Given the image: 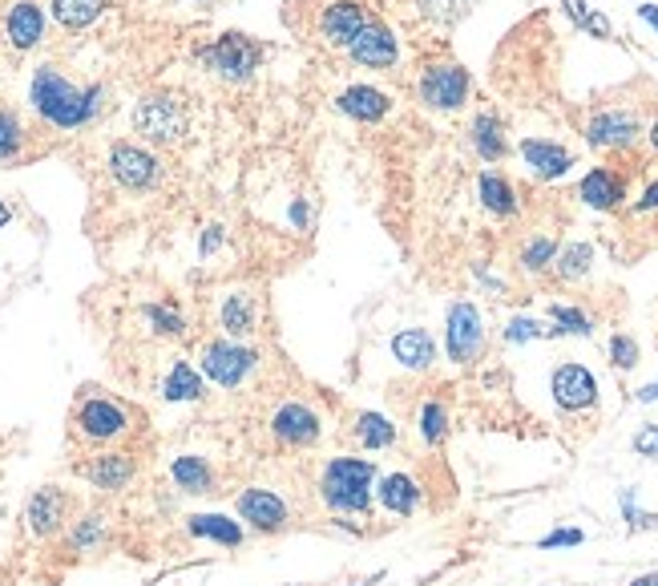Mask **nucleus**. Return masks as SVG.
<instances>
[{
	"mask_svg": "<svg viewBox=\"0 0 658 586\" xmlns=\"http://www.w3.org/2000/svg\"><path fill=\"white\" fill-rule=\"evenodd\" d=\"M109 174L126 190H154L162 182V158L146 146L134 142H114L109 146Z\"/></svg>",
	"mask_w": 658,
	"mask_h": 586,
	"instance_id": "10",
	"label": "nucleus"
},
{
	"mask_svg": "<svg viewBox=\"0 0 658 586\" xmlns=\"http://www.w3.org/2000/svg\"><path fill=\"white\" fill-rule=\"evenodd\" d=\"M376 465L364 457H332L319 477V498L332 514H368Z\"/></svg>",
	"mask_w": 658,
	"mask_h": 586,
	"instance_id": "2",
	"label": "nucleus"
},
{
	"mask_svg": "<svg viewBox=\"0 0 658 586\" xmlns=\"http://www.w3.org/2000/svg\"><path fill=\"white\" fill-rule=\"evenodd\" d=\"M190 534L194 538H210V542L227 546V550L243 546V526L231 522V518H223V514H194L190 518Z\"/></svg>",
	"mask_w": 658,
	"mask_h": 586,
	"instance_id": "28",
	"label": "nucleus"
},
{
	"mask_svg": "<svg viewBox=\"0 0 658 586\" xmlns=\"http://www.w3.org/2000/svg\"><path fill=\"white\" fill-rule=\"evenodd\" d=\"M29 106L57 130H81L89 126L101 106H105V89L101 85H73L57 65H41L29 81Z\"/></svg>",
	"mask_w": 658,
	"mask_h": 586,
	"instance_id": "1",
	"label": "nucleus"
},
{
	"mask_svg": "<svg viewBox=\"0 0 658 586\" xmlns=\"http://www.w3.org/2000/svg\"><path fill=\"white\" fill-rule=\"evenodd\" d=\"M105 5L109 0H49L53 21L65 25V29H89L105 13Z\"/></svg>",
	"mask_w": 658,
	"mask_h": 586,
	"instance_id": "29",
	"label": "nucleus"
},
{
	"mask_svg": "<svg viewBox=\"0 0 658 586\" xmlns=\"http://www.w3.org/2000/svg\"><path fill=\"white\" fill-rule=\"evenodd\" d=\"M25 522H29V530H33L37 538L57 534V530H61V522H65V494H61V490H53V485L37 490V494L29 498V506H25Z\"/></svg>",
	"mask_w": 658,
	"mask_h": 586,
	"instance_id": "23",
	"label": "nucleus"
},
{
	"mask_svg": "<svg viewBox=\"0 0 658 586\" xmlns=\"http://www.w3.org/2000/svg\"><path fill=\"white\" fill-rule=\"evenodd\" d=\"M638 401H642V405L658 401V380H654V384H642V388H638Z\"/></svg>",
	"mask_w": 658,
	"mask_h": 586,
	"instance_id": "50",
	"label": "nucleus"
},
{
	"mask_svg": "<svg viewBox=\"0 0 658 586\" xmlns=\"http://www.w3.org/2000/svg\"><path fill=\"white\" fill-rule=\"evenodd\" d=\"M255 364H259L255 348H247L239 340H210V344H202V376L214 380L218 388H239L255 372Z\"/></svg>",
	"mask_w": 658,
	"mask_h": 586,
	"instance_id": "8",
	"label": "nucleus"
},
{
	"mask_svg": "<svg viewBox=\"0 0 658 586\" xmlns=\"http://www.w3.org/2000/svg\"><path fill=\"white\" fill-rule=\"evenodd\" d=\"M477 199H481V207H485L493 219H513V215L521 211L517 186H513L509 174H501V170H481V174H477Z\"/></svg>",
	"mask_w": 658,
	"mask_h": 586,
	"instance_id": "22",
	"label": "nucleus"
},
{
	"mask_svg": "<svg viewBox=\"0 0 658 586\" xmlns=\"http://www.w3.org/2000/svg\"><path fill=\"white\" fill-rule=\"evenodd\" d=\"M582 138H586L590 150L626 154L642 142V114L634 106H598V110H590V118L582 126Z\"/></svg>",
	"mask_w": 658,
	"mask_h": 586,
	"instance_id": "5",
	"label": "nucleus"
},
{
	"mask_svg": "<svg viewBox=\"0 0 658 586\" xmlns=\"http://www.w3.org/2000/svg\"><path fill=\"white\" fill-rule=\"evenodd\" d=\"M380 506L388 510V514H396V518H412L416 514V506H420V485H416V477H408V473H388V477H380Z\"/></svg>",
	"mask_w": 658,
	"mask_h": 586,
	"instance_id": "26",
	"label": "nucleus"
},
{
	"mask_svg": "<svg viewBox=\"0 0 658 586\" xmlns=\"http://www.w3.org/2000/svg\"><path fill=\"white\" fill-rule=\"evenodd\" d=\"M550 393H554V405L562 413H582V409H594L598 405V380H594V372L586 364L566 360L550 376Z\"/></svg>",
	"mask_w": 658,
	"mask_h": 586,
	"instance_id": "12",
	"label": "nucleus"
},
{
	"mask_svg": "<svg viewBox=\"0 0 658 586\" xmlns=\"http://www.w3.org/2000/svg\"><path fill=\"white\" fill-rule=\"evenodd\" d=\"M356 441L364 445V449H388V445H396V425L384 417V413H360L356 417Z\"/></svg>",
	"mask_w": 658,
	"mask_h": 586,
	"instance_id": "34",
	"label": "nucleus"
},
{
	"mask_svg": "<svg viewBox=\"0 0 658 586\" xmlns=\"http://www.w3.org/2000/svg\"><path fill=\"white\" fill-rule=\"evenodd\" d=\"M97 490H126L134 477V457L130 453H97L85 469H81Z\"/></svg>",
	"mask_w": 658,
	"mask_h": 586,
	"instance_id": "25",
	"label": "nucleus"
},
{
	"mask_svg": "<svg viewBox=\"0 0 658 586\" xmlns=\"http://www.w3.org/2000/svg\"><path fill=\"white\" fill-rule=\"evenodd\" d=\"M473 5L477 0H416V13L436 29H453L457 21L473 13Z\"/></svg>",
	"mask_w": 658,
	"mask_h": 586,
	"instance_id": "31",
	"label": "nucleus"
},
{
	"mask_svg": "<svg viewBox=\"0 0 658 586\" xmlns=\"http://www.w3.org/2000/svg\"><path fill=\"white\" fill-rule=\"evenodd\" d=\"M271 433H275L283 445L303 449V445H315V441H319V417H315L307 405L291 401V405H279V409H275Z\"/></svg>",
	"mask_w": 658,
	"mask_h": 586,
	"instance_id": "20",
	"label": "nucleus"
},
{
	"mask_svg": "<svg viewBox=\"0 0 658 586\" xmlns=\"http://www.w3.org/2000/svg\"><path fill=\"white\" fill-rule=\"evenodd\" d=\"M517 154H521L525 170H529L537 182H558V178H566V174L578 166L574 150H570L566 142H558V138H537V134H529V138L517 142Z\"/></svg>",
	"mask_w": 658,
	"mask_h": 586,
	"instance_id": "11",
	"label": "nucleus"
},
{
	"mask_svg": "<svg viewBox=\"0 0 658 586\" xmlns=\"http://www.w3.org/2000/svg\"><path fill=\"white\" fill-rule=\"evenodd\" d=\"M368 21L372 17H368V9L360 5V0H327V5L319 9V17H315V37L327 49H344L348 53Z\"/></svg>",
	"mask_w": 658,
	"mask_h": 586,
	"instance_id": "9",
	"label": "nucleus"
},
{
	"mask_svg": "<svg viewBox=\"0 0 658 586\" xmlns=\"http://www.w3.org/2000/svg\"><path fill=\"white\" fill-rule=\"evenodd\" d=\"M218 247H223V227L214 223V227H206V231H202V243H198V251H202V259H206V255H210V251H218Z\"/></svg>",
	"mask_w": 658,
	"mask_h": 586,
	"instance_id": "47",
	"label": "nucleus"
},
{
	"mask_svg": "<svg viewBox=\"0 0 658 586\" xmlns=\"http://www.w3.org/2000/svg\"><path fill=\"white\" fill-rule=\"evenodd\" d=\"M554 336H558V328H554V324H541V320H533V316H513V320L505 324V340H509V344L554 340Z\"/></svg>",
	"mask_w": 658,
	"mask_h": 586,
	"instance_id": "38",
	"label": "nucleus"
},
{
	"mask_svg": "<svg viewBox=\"0 0 658 586\" xmlns=\"http://www.w3.org/2000/svg\"><path fill=\"white\" fill-rule=\"evenodd\" d=\"M630 586H658V574H638Z\"/></svg>",
	"mask_w": 658,
	"mask_h": 586,
	"instance_id": "52",
	"label": "nucleus"
},
{
	"mask_svg": "<svg viewBox=\"0 0 658 586\" xmlns=\"http://www.w3.org/2000/svg\"><path fill=\"white\" fill-rule=\"evenodd\" d=\"M348 57L356 61V65H364V69H392L396 61H400V37L392 33V25H384V21H368L364 25V33L352 41V49H348Z\"/></svg>",
	"mask_w": 658,
	"mask_h": 586,
	"instance_id": "15",
	"label": "nucleus"
},
{
	"mask_svg": "<svg viewBox=\"0 0 658 586\" xmlns=\"http://www.w3.org/2000/svg\"><path fill=\"white\" fill-rule=\"evenodd\" d=\"M590 267H594V243H586V239H570V243L558 247V255H554V275H558L562 283L586 279Z\"/></svg>",
	"mask_w": 658,
	"mask_h": 586,
	"instance_id": "27",
	"label": "nucleus"
},
{
	"mask_svg": "<svg viewBox=\"0 0 658 586\" xmlns=\"http://www.w3.org/2000/svg\"><path fill=\"white\" fill-rule=\"evenodd\" d=\"M9 219H13V207H9L5 199H0V227H9Z\"/></svg>",
	"mask_w": 658,
	"mask_h": 586,
	"instance_id": "53",
	"label": "nucleus"
},
{
	"mask_svg": "<svg viewBox=\"0 0 658 586\" xmlns=\"http://www.w3.org/2000/svg\"><path fill=\"white\" fill-rule=\"evenodd\" d=\"M578 199H582V207L606 215V211H618L630 199V190H626L622 170H614V166H590L578 178Z\"/></svg>",
	"mask_w": 658,
	"mask_h": 586,
	"instance_id": "14",
	"label": "nucleus"
},
{
	"mask_svg": "<svg viewBox=\"0 0 658 586\" xmlns=\"http://www.w3.org/2000/svg\"><path fill=\"white\" fill-rule=\"evenodd\" d=\"M25 142H29L25 122L13 110L0 106V162H17L25 154Z\"/></svg>",
	"mask_w": 658,
	"mask_h": 586,
	"instance_id": "35",
	"label": "nucleus"
},
{
	"mask_svg": "<svg viewBox=\"0 0 658 586\" xmlns=\"http://www.w3.org/2000/svg\"><path fill=\"white\" fill-rule=\"evenodd\" d=\"M469 146H473V154H477L485 166H497V162H505V158H509L505 122H501L493 110H481V114H473V122H469Z\"/></svg>",
	"mask_w": 658,
	"mask_h": 586,
	"instance_id": "19",
	"label": "nucleus"
},
{
	"mask_svg": "<svg viewBox=\"0 0 658 586\" xmlns=\"http://www.w3.org/2000/svg\"><path fill=\"white\" fill-rule=\"evenodd\" d=\"M291 223H295V227H307V199H295V207H291Z\"/></svg>",
	"mask_w": 658,
	"mask_h": 586,
	"instance_id": "49",
	"label": "nucleus"
},
{
	"mask_svg": "<svg viewBox=\"0 0 658 586\" xmlns=\"http://www.w3.org/2000/svg\"><path fill=\"white\" fill-rule=\"evenodd\" d=\"M658 211V178L642 186V194L634 199V215H654Z\"/></svg>",
	"mask_w": 658,
	"mask_h": 586,
	"instance_id": "46",
	"label": "nucleus"
},
{
	"mask_svg": "<svg viewBox=\"0 0 658 586\" xmlns=\"http://www.w3.org/2000/svg\"><path fill=\"white\" fill-rule=\"evenodd\" d=\"M630 445H634L638 457H658V425H642Z\"/></svg>",
	"mask_w": 658,
	"mask_h": 586,
	"instance_id": "44",
	"label": "nucleus"
},
{
	"mask_svg": "<svg viewBox=\"0 0 658 586\" xmlns=\"http://www.w3.org/2000/svg\"><path fill=\"white\" fill-rule=\"evenodd\" d=\"M445 352L453 364H473L485 352V320L473 300H453L445 316Z\"/></svg>",
	"mask_w": 658,
	"mask_h": 586,
	"instance_id": "7",
	"label": "nucleus"
},
{
	"mask_svg": "<svg viewBox=\"0 0 658 586\" xmlns=\"http://www.w3.org/2000/svg\"><path fill=\"white\" fill-rule=\"evenodd\" d=\"M5 37L17 53H29L45 41V9L37 5V0H17V5L9 9L5 17Z\"/></svg>",
	"mask_w": 658,
	"mask_h": 586,
	"instance_id": "18",
	"label": "nucleus"
},
{
	"mask_svg": "<svg viewBox=\"0 0 658 586\" xmlns=\"http://www.w3.org/2000/svg\"><path fill=\"white\" fill-rule=\"evenodd\" d=\"M73 425L85 441H114L130 429V413L118 405V401H109V397H89L77 405L73 413Z\"/></svg>",
	"mask_w": 658,
	"mask_h": 586,
	"instance_id": "13",
	"label": "nucleus"
},
{
	"mask_svg": "<svg viewBox=\"0 0 658 586\" xmlns=\"http://www.w3.org/2000/svg\"><path fill=\"white\" fill-rule=\"evenodd\" d=\"M336 110L352 122H364V126H376L392 114V93H384L380 85H348L340 97H336Z\"/></svg>",
	"mask_w": 658,
	"mask_h": 586,
	"instance_id": "16",
	"label": "nucleus"
},
{
	"mask_svg": "<svg viewBox=\"0 0 658 586\" xmlns=\"http://www.w3.org/2000/svg\"><path fill=\"white\" fill-rule=\"evenodd\" d=\"M420 437H424V445H441L449 437V409L441 401L420 405Z\"/></svg>",
	"mask_w": 658,
	"mask_h": 586,
	"instance_id": "37",
	"label": "nucleus"
},
{
	"mask_svg": "<svg viewBox=\"0 0 658 586\" xmlns=\"http://www.w3.org/2000/svg\"><path fill=\"white\" fill-rule=\"evenodd\" d=\"M134 130L154 146H178L190 130V114L178 93H146L134 106Z\"/></svg>",
	"mask_w": 658,
	"mask_h": 586,
	"instance_id": "4",
	"label": "nucleus"
},
{
	"mask_svg": "<svg viewBox=\"0 0 658 586\" xmlns=\"http://www.w3.org/2000/svg\"><path fill=\"white\" fill-rule=\"evenodd\" d=\"M646 142H650V150H654V154H658V118H654V122H650V130H646Z\"/></svg>",
	"mask_w": 658,
	"mask_h": 586,
	"instance_id": "51",
	"label": "nucleus"
},
{
	"mask_svg": "<svg viewBox=\"0 0 658 586\" xmlns=\"http://www.w3.org/2000/svg\"><path fill=\"white\" fill-rule=\"evenodd\" d=\"M146 320H150L154 332H162V336H186V320H182L174 308H166V304H150V308H146Z\"/></svg>",
	"mask_w": 658,
	"mask_h": 586,
	"instance_id": "39",
	"label": "nucleus"
},
{
	"mask_svg": "<svg viewBox=\"0 0 658 586\" xmlns=\"http://www.w3.org/2000/svg\"><path fill=\"white\" fill-rule=\"evenodd\" d=\"M473 77L461 61H428L416 77V97L432 114H457L469 106Z\"/></svg>",
	"mask_w": 658,
	"mask_h": 586,
	"instance_id": "3",
	"label": "nucleus"
},
{
	"mask_svg": "<svg viewBox=\"0 0 658 586\" xmlns=\"http://www.w3.org/2000/svg\"><path fill=\"white\" fill-rule=\"evenodd\" d=\"M610 364H614L618 372H630V368L638 364V340L626 336V332H614V336H610Z\"/></svg>",
	"mask_w": 658,
	"mask_h": 586,
	"instance_id": "40",
	"label": "nucleus"
},
{
	"mask_svg": "<svg viewBox=\"0 0 658 586\" xmlns=\"http://www.w3.org/2000/svg\"><path fill=\"white\" fill-rule=\"evenodd\" d=\"M239 518L251 522V530H259V534H279L287 526V502L271 490H243Z\"/></svg>",
	"mask_w": 658,
	"mask_h": 586,
	"instance_id": "17",
	"label": "nucleus"
},
{
	"mask_svg": "<svg viewBox=\"0 0 658 586\" xmlns=\"http://www.w3.org/2000/svg\"><path fill=\"white\" fill-rule=\"evenodd\" d=\"M170 477L178 481V490H186V494H210V485H214V473H210V465L202 457H178L170 465Z\"/></svg>",
	"mask_w": 658,
	"mask_h": 586,
	"instance_id": "32",
	"label": "nucleus"
},
{
	"mask_svg": "<svg viewBox=\"0 0 658 586\" xmlns=\"http://www.w3.org/2000/svg\"><path fill=\"white\" fill-rule=\"evenodd\" d=\"M162 397H166V401H198V397H202V376H198V368L186 364V360H174V368H170L166 380H162Z\"/></svg>",
	"mask_w": 658,
	"mask_h": 586,
	"instance_id": "30",
	"label": "nucleus"
},
{
	"mask_svg": "<svg viewBox=\"0 0 658 586\" xmlns=\"http://www.w3.org/2000/svg\"><path fill=\"white\" fill-rule=\"evenodd\" d=\"M105 534V522L97 518V514H89V518H81L77 522V530H73V550H89V546H97V538Z\"/></svg>",
	"mask_w": 658,
	"mask_h": 586,
	"instance_id": "42",
	"label": "nucleus"
},
{
	"mask_svg": "<svg viewBox=\"0 0 658 586\" xmlns=\"http://www.w3.org/2000/svg\"><path fill=\"white\" fill-rule=\"evenodd\" d=\"M392 356H396L400 368L424 372V368H432V360H436V340H432L424 328H404V332L392 336Z\"/></svg>",
	"mask_w": 658,
	"mask_h": 586,
	"instance_id": "24",
	"label": "nucleus"
},
{
	"mask_svg": "<svg viewBox=\"0 0 658 586\" xmlns=\"http://www.w3.org/2000/svg\"><path fill=\"white\" fill-rule=\"evenodd\" d=\"M558 247H562V243H558L554 235H533V239H525V243H521V255H517L521 271H529V275L550 271V267H554Z\"/></svg>",
	"mask_w": 658,
	"mask_h": 586,
	"instance_id": "33",
	"label": "nucleus"
},
{
	"mask_svg": "<svg viewBox=\"0 0 658 586\" xmlns=\"http://www.w3.org/2000/svg\"><path fill=\"white\" fill-rule=\"evenodd\" d=\"M582 542H586V534H582V530H574V526H566V530L545 534L537 546H541V550H566V546H582Z\"/></svg>",
	"mask_w": 658,
	"mask_h": 586,
	"instance_id": "43",
	"label": "nucleus"
},
{
	"mask_svg": "<svg viewBox=\"0 0 658 586\" xmlns=\"http://www.w3.org/2000/svg\"><path fill=\"white\" fill-rule=\"evenodd\" d=\"M562 13L570 17V25H574V29H582V33H586V25H590V13H594V9H590V0H562Z\"/></svg>",
	"mask_w": 658,
	"mask_h": 586,
	"instance_id": "45",
	"label": "nucleus"
},
{
	"mask_svg": "<svg viewBox=\"0 0 658 586\" xmlns=\"http://www.w3.org/2000/svg\"><path fill=\"white\" fill-rule=\"evenodd\" d=\"M550 324L558 336H594V320L574 304H550Z\"/></svg>",
	"mask_w": 658,
	"mask_h": 586,
	"instance_id": "36",
	"label": "nucleus"
},
{
	"mask_svg": "<svg viewBox=\"0 0 658 586\" xmlns=\"http://www.w3.org/2000/svg\"><path fill=\"white\" fill-rule=\"evenodd\" d=\"M218 328L227 332V340H239V344L251 340L259 328V300L251 291H231L223 308H218Z\"/></svg>",
	"mask_w": 658,
	"mask_h": 586,
	"instance_id": "21",
	"label": "nucleus"
},
{
	"mask_svg": "<svg viewBox=\"0 0 658 586\" xmlns=\"http://www.w3.org/2000/svg\"><path fill=\"white\" fill-rule=\"evenodd\" d=\"M638 21H646L658 33V5H638Z\"/></svg>",
	"mask_w": 658,
	"mask_h": 586,
	"instance_id": "48",
	"label": "nucleus"
},
{
	"mask_svg": "<svg viewBox=\"0 0 658 586\" xmlns=\"http://www.w3.org/2000/svg\"><path fill=\"white\" fill-rule=\"evenodd\" d=\"M198 61H202L210 73H218L223 81L243 85V81L255 77L259 61H263V45H259L255 37H247V33H223L218 41H210V45L198 49Z\"/></svg>",
	"mask_w": 658,
	"mask_h": 586,
	"instance_id": "6",
	"label": "nucleus"
},
{
	"mask_svg": "<svg viewBox=\"0 0 658 586\" xmlns=\"http://www.w3.org/2000/svg\"><path fill=\"white\" fill-rule=\"evenodd\" d=\"M618 506H622V518H626V526H630L634 534H638V530H658V514L638 510L634 490H622V494H618Z\"/></svg>",
	"mask_w": 658,
	"mask_h": 586,
	"instance_id": "41",
	"label": "nucleus"
}]
</instances>
